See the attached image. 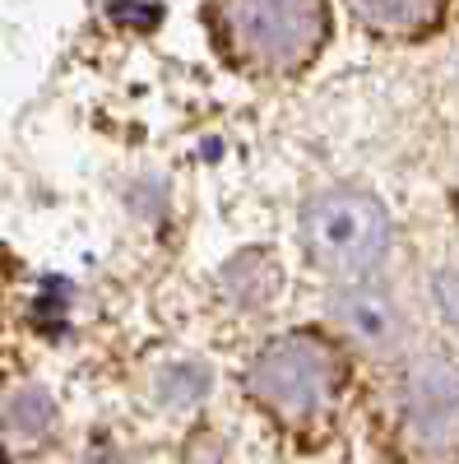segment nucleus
Returning <instances> with one entry per match:
<instances>
[{
	"label": "nucleus",
	"mask_w": 459,
	"mask_h": 464,
	"mask_svg": "<svg viewBox=\"0 0 459 464\" xmlns=\"http://www.w3.org/2000/svg\"><path fill=\"white\" fill-rule=\"evenodd\" d=\"M214 37L227 61L242 70H264V74H288L311 61L330 33V10L316 0H260V5H209L205 10Z\"/></svg>",
	"instance_id": "nucleus-1"
},
{
	"label": "nucleus",
	"mask_w": 459,
	"mask_h": 464,
	"mask_svg": "<svg viewBox=\"0 0 459 464\" xmlns=\"http://www.w3.org/2000/svg\"><path fill=\"white\" fill-rule=\"evenodd\" d=\"M343 391L339 343L320 330H292L270 339L251 362V395L288 428H306L334 409Z\"/></svg>",
	"instance_id": "nucleus-2"
},
{
	"label": "nucleus",
	"mask_w": 459,
	"mask_h": 464,
	"mask_svg": "<svg viewBox=\"0 0 459 464\" xmlns=\"http://www.w3.org/2000/svg\"><path fill=\"white\" fill-rule=\"evenodd\" d=\"M301 237L311 260L334 279H362L390 251V214L358 186H334L301 214Z\"/></svg>",
	"instance_id": "nucleus-3"
},
{
	"label": "nucleus",
	"mask_w": 459,
	"mask_h": 464,
	"mask_svg": "<svg viewBox=\"0 0 459 464\" xmlns=\"http://www.w3.org/2000/svg\"><path fill=\"white\" fill-rule=\"evenodd\" d=\"M404 428L427 455L459 450V372L445 358H417L404 372Z\"/></svg>",
	"instance_id": "nucleus-4"
},
{
	"label": "nucleus",
	"mask_w": 459,
	"mask_h": 464,
	"mask_svg": "<svg viewBox=\"0 0 459 464\" xmlns=\"http://www.w3.org/2000/svg\"><path fill=\"white\" fill-rule=\"evenodd\" d=\"M330 316L353 343L371 348V353H390V348H399V339H404V316H399L395 297L371 288V284H353V288L334 293Z\"/></svg>",
	"instance_id": "nucleus-5"
},
{
	"label": "nucleus",
	"mask_w": 459,
	"mask_h": 464,
	"mask_svg": "<svg viewBox=\"0 0 459 464\" xmlns=\"http://www.w3.org/2000/svg\"><path fill=\"white\" fill-rule=\"evenodd\" d=\"M353 14L380 37H423L445 19V5H432V0H376V5H353Z\"/></svg>",
	"instance_id": "nucleus-6"
},
{
	"label": "nucleus",
	"mask_w": 459,
	"mask_h": 464,
	"mask_svg": "<svg viewBox=\"0 0 459 464\" xmlns=\"http://www.w3.org/2000/svg\"><path fill=\"white\" fill-rule=\"evenodd\" d=\"M436 297H441V312H445V321L459 330V269H454V275H445V279L436 284Z\"/></svg>",
	"instance_id": "nucleus-7"
}]
</instances>
